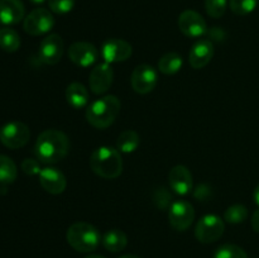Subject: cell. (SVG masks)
I'll return each mask as SVG.
<instances>
[{
    "mask_svg": "<svg viewBox=\"0 0 259 258\" xmlns=\"http://www.w3.org/2000/svg\"><path fill=\"white\" fill-rule=\"evenodd\" d=\"M30 2H32L33 4H42V3H45L46 0H30Z\"/></svg>",
    "mask_w": 259,
    "mask_h": 258,
    "instance_id": "cell-35",
    "label": "cell"
},
{
    "mask_svg": "<svg viewBox=\"0 0 259 258\" xmlns=\"http://www.w3.org/2000/svg\"><path fill=\"white\" fill-rule=\"evenodd\" d=\"M25 8L20 0H0V23L18 24L24 18Z\"/></svg>",
    "mask_w": 259,
    "mask_h": 258,
    "instance_id": "cell-17",
    "label": "cell"
},
{
    "mask_svg": "<svg viewBox=\"0 0 259 258\" xmlns=\"http://www.w3.org/2000/svg\"><path fill=\"white\" fill-rule=\"evenodd\" d=\"M250 224H252L253 230L259 233V209H257L254 212H253L252 220H250Z\"/></svg>",
    "mask_w": 259,
    "mask_h": 258,
    "instance_id": "cell-31",
    "label": "cell"
},
{
    "mask_svg": "<svg viewBox=\"0 0 259 258\" xmlns=\"http://www.w3.org/2000/svg\"><path fill=\"white\" fill-rule=\"evenodd\" d=\"M67 243L75 250L81 253H90L100 244L101 237L94 225L85 222H78L71 225L66 234Z\"/></svg>",
    "mask_w": 259,
    "mask_h": 258,
    "instance_id": "cell-4",
    "label": "cell"
},
{
    "mask_svg": "<svg viewBox=\"0 0 259 258\" xmlns=\"http://www.w3.org/2000/svg\"><path fill=\"white\" fill-rule=\"evenodd\" d=\"M113 78L114 71L109 63L104 62L95 66L91 71L90 78H89L91 91L95 95H101V94L106 93L113 83Z\"/></svg>",
    "mask_w": 259,
    "mask_h": 258,
    "instance_id": "cell-14",
    "label": "cell"
},
{
    "mask_svg": "<svg viewBox=\"0 0 259 258\" xmlns=\"http://www.w3.org/2000/svg\"><path fill=\"white\" fill-rule=\"evenodd\" d=\"M85 258H105V257H103V255H100V254H90Z\"/></svg>",
    "mask_w": 259,
    "mask_h": 258,
    "instance_id": "cell-34",
    "label": "cell"
},
{
    "mask_svg": "<svg viewBox=\"0 0 259 258\" xmlns=\"http://www.w3.org/2000/svg\"><path fill=\"white\" fill-rule=\"evenodd\" d=\"M253 197H254V201H255V204H257L258 206H259V184L257 185V187H255V190H254V194H253Z\"/></svg>",
    "mask_w": 259,
    "mask_h": 258,
    "instance_id": "cell-32",
    "label": "cell"
},
{
    "mask_svg": "<svg viewBox=\"0 0 259 258\" xmlns=\"http://www.w3.org/2000/svg\"><path fill=\"white\" fill-rule=\"evenodd\" d=\"M63 40L61 35L50 34L40 42L39 57L46 65H56L61 61L63 55Z\"/></svg>",
    "mask_w": 259,
    "mask_h": 258,
    "instance_id": "cell-13",
    "label": "cell"
},
{
    "mask_svg": "<svg viewBox=\"0 0 259 258\" xmlns=\"http://www.w3.org/2000/svg\"><path fill=\"white\" fill-rule=\"evenodd\" d=\"M248 218V209L244 205H232L225 210L224 219L227 223L230 224H240Z\"/></svg>",
    "mask_w": 259,
    "mask_h": 258,
    "instance_id": "cell-25",
    "label": "cell"
},
{
    "mask_svg": "<svg viewBox=\"0 0 259 258\" xmlns=\"http://www.w3.org/2000/svg\"><path fill=\"white\" fill-rule=\"evenodd\" d=\"M214 258H248V255L239 245L224 244L217 250Z\"/></svg>",
    "mask_w": 259,
    "mask_h": 258,
    "instance_id": "cell-26",
    "label": "cell"
},
{
    "mask_svg": "<svg viewBox=\"0 0 259 258\" xmlns=\"http://www.w3.org/2000/svg\"><path fill=\"white\" fill-rule=\"evenodd\" d=\"M68 57L80 67H90L99 57L98 48L88 42H75L68 48Z\"/></svg>",
    "mask_w": 259,
    "mask_h": 258,
    "instance_id": "cell-12",
    "label": "cell"
},
{
    "mask_svg": "<svg viewBox=\"0 0 259 258\" xmlns=\"http://www.w3.org/2000/svg\"><path fill=\"white\" fill-rule=\"evenodd\" d=\"M18 169L12 158L0 154V184H13L17 180Z\"/></svg>",
    "mask_w": 259,
    "mask_h": 258,
    "instance_id": "cell-24",
    "label": "cell"
},
{
    "mask_svg": "<svg viewBox=\"0 0 259 258\" xmlns=\"http://www.w3.org/2000/svg\"><path fill=\"white\" fill-rule=\"evenodd\" d=\"M66 100L73 109H82L89 103L88 89L80 82H72L66 89Z\"/></svg>",
    "mask_w": 259,
    "mask_h": 258,
    "instance_id": "cell-19",
    "label": "cell"
},
{
    "mask_svg": "<svg viewBox=\"0 0 259 258\" xmlns=\"http://www.w3.org/2000/svg\"><path fill=\"white\" fill-rule=\"evenodd\" d=\"M139 144H141L139 134L137 132L128 129V131L121 132L120 136L118 137L116 149L119 152H123V153H132V152H134L138 148Z\"/></svg>",
    "mask_w": 259,
    "mask_h": 258,
    "instance_id": "cell-21",
    "label": "cell"
},
{
    "mask_svg": "<svg viewBox=\"0 0 259 258\" xmlns=\"http://www.w3.org/2000/svg\"><path fill=\"white\" fill-rule=\"evenodd\" d=\"M225 229L224 220L218 215L209 214L202 217L195 228V237L204 244L214 243L223 235Z\"/></svg>",
    "mask_w": 259,
    "mask_h": 258,
    "instance_id": "cell-5",
    "label": "cell"
},
{
    "mask_svg": "<svg viewBox=\"0 0 259 258\" xmlns=\"http://www.w3.org/2000/svg\"><path fill=\"white\" fill-rule=\"evenodd\" d=\"M90 167L94 174L103 179H116L123 171V159L120 152L113 147H99L91 154Z\"/></svg>",
    "mask_w": 259,
    "mask_h": 258,
    "instance_id": "cell-2",
    "label": "cell"
},
{
    "mask_svg": "<svg viewBox=\"0 0 259 258\" xmlns=\"http://www.w3.org/2000/svg\"><path fill=\"white\" fill-rule=\"evenodd\" d=\"M119 258H141V257H137V255H134V254H124Z\"/></svg>",
    "mask_w": 259,
    "mask_h": 258,
    "instance_id": "cell-33",
    "label": "cell"
},
{
    "mask_svg": "<svg viewBox=\"0 0 259 258\" xmlns=\"http://www.w3.org/2000/svg\"><path fill=\"white\" fill-rule=\"evenodd\" d=\"M214 56V46L209 39H200L192 46L189 55V62L195 70L204 68Z\"/></svg>",
    "mask_w": 259,
    "mask_h": 258,
    "instance_id": "cell-16",
    "label": "cell"
},
{
    "mask_svg": "<svg viewBox=\"0 0 259 258\" xmlns=\"http://www.w3.org/2000/svg\"><path fill=\"white\" fill-rule=\"evenodd\" d=\"M169 185L179 195H187L192 190V175L185 166H175L169 172Z\"/></svg>",
    "mask_w": 259,
    "mask_h": 258,
    "instance_id": "cell-18",
    "label": "cell"
},
{
    "mask_svg": "<svg viewBox=\"0 0 259 258\" xmlns=\"http://www.w3.org/2000/svg\"><path fill=\"white\" fill-rule=\"evenodd\" d=\"M101 243H103L104 248L108 249L109 252L118 253L126 247L128 238H126L125 233L121 232V230L111 229L103 235Z\"/></svg>",
    "mask_w": 259,
    "mask_h": 258,
    "instance_id": "cell-20",
    "label": "cell"
},
{
    "mask_svg": "<svg viewBox=\"0 0 259 258\" xmlns=\"http://www.w3.org/2000/svg\"><path fill=\"white\" fill-rule=\"evenodd\" d=\"M22 169L24 174L29 175V176H34V175H39L42 168L39 166V162L37 159L33 158H25L22 162Z\"/></svg>",
    "mask_w": 259,
    "mask_h": 258,
    "instance_id": "cell-30",
    "label": "cell"
},
{
    "mask_svg": "<svg viewBox=\"0 0 259 258\" xmlns=\"http://www.w3.org/2000/svg\"><path fill=\"white\" fill-rule=\"evenodd\" d=\"M258 0H230L229 7L237 15L250 14L257 7Z\"/></svg>",
    "mask_w": 259,
    "mask_h": 258,
    "instance_id": "cell-27",
    "label": "cell"
},
{
    "mask_svg": "<svg viewBox=\"0 0 259 258\" xmlns=\"http://www.w3.org/2000/svg\"><path fill=\"white\" fill-rule=\"evenodd\" d=\"M55 25V18L51 14L50 10L38 8L32 10L27 17L24 18L23 28L25 33L30 35H40L48 33Z\"/></svg>",
    "mask_w": 259,
    "mask_h": 258,
    "instance_id": "cell-7",
    "label": "cell"
},
{
    "mask_svg": "<svg viewBox=\"0 0 259 258\" xmlns=\"http://www.w3.org/2000/svg\"><path fill=\"white\" fill-rule=\"evenodd\" d=\"M120 106V100L116 96H104L89 106L86 110V119L94 128L105 129L115 121Z\"/></svg>",
    "mask_w": 259,
    "mask_h": 258,
    "instance_id": "cell-3",
    "label": "cell"
},
{
    "mask_svg": "<svg viewBox=\"0 0 259 258\" xmlns=\"http://www.w3.org/2000/svg\"><path fill=\"white\" fill-rule=\"evenodd\" d=\"M70 151V141L63 132L47 129L37 138L34 153L42 163H56L65 158Z\"/></svg>",
    "mask_w": 259,
    "mask_h": 258,
    "instance_id": "cell-1",
    "label": "cell"
},
{
    "mask_svg": "<svg viewBox=\"0 0 259 258\" xmlns=\"http://www.w3.org/2000/svg\"><path fill=\"white\" fill-rule=\"evenodd\" d=\"M132 46L126 40L110 38L104 42L101 47V56L106 63H118L126 61L132 56Z\"/></svg>",
    "mask_w": 259,
    "mask_h": 258,
    "instance_id": "cell-11",
    "label": "cell"
},
{
    "mask_svg": "<svg viewBox=\"0 0 259 258\" xmlns=\"http://www.w3.org/2000/svg\"><path fill=\"white\" fill-rule=\"evenodd\" d=\"M157 81H158L157 71L149 65L137 66L134 68L133 73H132L131 78L133 90L136 93L141 94V95H146V94L151 93L156 88Z\"/></svg>",
    "mask_w": 259,
    "mask_h": 258,
    "instance_id": "cell-9",
    "label": "cell"
},
{
    "mask_svg": "<svg viewBox=\"0 0 259 258\" xmlns=\"http://www.w3.org/2000/svg\"><path fill=\"white\" fill-rule=\"evenodd\" d=\"M30 138V131L22 121H9L0 129V141L10 149L24 147Z\"/></svg>",
    "mask_w": 259,
    "mask_h": 258,
    "instance_id": "cell-6",
    "label": "cell"
},
{
    "mask_svg": "<svg viewBox=\"0 0 259 258\" xmlns=\"http://www.w3.org/2000/svg\"><path fill=\"white\" fill-rule=\"evenodd\" d=\"M50 9L56 14H67L75 5V0H48Z\"/></svg>",
    "mask_w": 259,
    "mask_h": 258,
    "instance_id": "cell-29",
    "label": "cell"
},
{
    "mask_svg": "<svg viewBox=\"0 0 259 258\" xmlns=\"http://www.w3.org/2000/svg\"><path fill=\"white\" fill-rule=\"evenodd\" d=\"M179 28L186 37L197 38L206 33V22L195 10H185L179 17Z\"/></svg>",
    "mask_w": 259,
    "mask_h": 258,
    "instance_id": "cell-10",
    "label": "cell"
},
{
    "mask_svg": "<svg viewBox=\"0 0 259 258\" xmlns=\"http://www.w3.org/2000/svg\"><path fill=\"white\" fill-rule=\"evenodd\" d=\"M39 184L50 194L60 195L66 190L67 180L60 169L55 167H46L39 174Z\"/></svg>",
    "mask_w": 259,
    "mask_h": 258,
    "instance_id": "cell-15",
    "label": "cell"
},
{
    "mask_svg": "<svg viewBox=\"0 0 259 258\" xmlns=\"http://www.w3.org/2000/svg\"><path fill=\"white\" fill-rule=\"evenodd\" d=\"M227 0H205V9L209 17L220 18L227 10Z\"/></svg>",
    "mask_w": 259,
    "mask_h": 258,
    "instance_id": "cell-28",
    "label": "cell"
},
{
    "mask_svg": "<svg viewBox=\"0 0 259 258\" xmlns=\"http://www.w3.org/2000/svg\"><path fill=\"white\" fill-rule=\"evenodd\" d=\"M182 57L176 52H168L158 61V70L164 75H174L179 72L182 67Z\"/></svg>",
    "mask_w": 259,
    "mask_h": 258,
    "instance_id": "cell-22",
    "label": "cell"
},
{
    "mask_svg": "<svg viewBox=\"0 0 259 258\" xmlns=\"http://www.w3.org/2000/svg\"><path fill=\"white\" fill-rule=\"evenodd\" d=\"M195 218V210L190 202L179 200L171 205L168 211L169 224L175 230L184 232L191 227Z\"/></svg>",
    "mask_w": 259,
    "mask_h": 258,
    "instance_id": "cell-8",
    "label": "cell"
},
{
    "mask_svg": "<svg viewBox=\"0 0 259 258\" xmlns=\"http://www.w3.org/2000/svg\"><path fill=\"white\" fill-rule=\"evenodd\" d=\"M20 47L19 34L12 28L0 29V48L8 53L17 52Z\"/></svg>",
    "mask_w": 259,
    "mask_h": 258,
    "instance_id": "cell-23",
    "label": "cell"
}]
</instances>
